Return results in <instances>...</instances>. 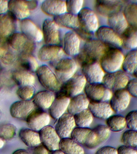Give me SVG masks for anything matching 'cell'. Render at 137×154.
Here are the masks:
<instances>
[{
  "mask_svg": "<svg viewBox=\"0 0 137 154\" xmlns=\"http://www.w3.org/2000/svg\"><path fill=\"white\" fill-rule=\"evenodd\" d=\"M109 48L98 39L89 40L84 44L81 52L77 55L78 61L81 66L90 61L99 63Z\"/></svg>",
  "mask_w": 137,
  "mask_h": 154,
  "instance_id": "cell-1",
  "label": "cell"
},
{
  "mask_svg": "<svg viewBox=\"0 0 137 154\" xmlns=\"http://www.w3.org/2000/svg\"><path fill=\"white\" fill-rule=\"evenodd\" d=\"M124 55L119 48L109 47L101 59L99 63L106 73L120 71Z\"/></svg>",
  "mask_w": 137,
  "mask_h": 154,
  "instance_id": "cell-2",
  "label": "cell"
},
{
  "mask_svg": "<svg viewBox=\"0 0 137 154\" xmlns=\"http://www.w3.org/2000/svg\"><path fill=\"white\" fill-rule=\"evenodd\" d=\"M36 72L38 81L47 90L53 92L60 90L62 85L61 82L48 66L42 65L38 67Z\"/></svg>",
  "mask_w": 137,
  "mask_h": 154,
  "instance_id": "cell-3",
  "label": "cell"
},
{
  "mask_svg": "<svg viewBox=\"0 0 137 154\" xmlns=\"http://www.w3.org/2000/svg\"><path fill=\"white\" fill-rule=\"evenodd\" d=\"M84 90L85 96L91 102H107L113 95L111 90L102 83L89 84Z\"/></svg>",
  "mask_w": 137,
  "mask_h": 154,
  "instance_id": "cell-4",
  "label": "cell"
},
{
  "mask_svg": "<svg viewBox=\"0 0 137 154\" xmlns=\"http://www.w3.org/2000/svg\"><path fill=\"white\" fill-rule=\"evenodd\" d=\"M7 42L14 50L20 51V57L31 55L34 49V42L28 39L22 33L13 34L7 38Z\"/></svg>",
  "mask_w": 137,
  "mask_h": 154,
  "instance_id": "cell-5",
  "label": "cell"
},
{
  "mask_svg": "<svg viewBox=\"0 0 137 154\" xmlns=\"http://www.w3.org/2000/svg\"><path fill=\"white\" fill-rule=\"evenodd\" d=\"M87 81L83 75H74L61 85L58 94L73 97L80 94L84 90Z\"/></svg>",
  "mask_w": 137,
  "mask_h": 154,
  "instance_id": "cell-6",
  "label": "cell"
},
{
  "mask_svg": "<svg viewBox=\"0 0 137 154\" xmlns=\"http://www.w3.org/2000/svg\"><path fill=\"white\" fill-rule=\"evenodd\" d=\"M79 26L78 28L86 33L91 35L99 28L98 18L90 8H83L78 15Z\"/></svg>",
  "mask_w": 137,
  "mask_h": 154,
  "instance_id": "cell-7",
  "label": "cell"
},
{
  "mask_svg": "<svg viewBox=\"0 0 137 154\" xmlns=\"http://www.w3.org/2000/svg\"><path fill=\"white\" fill-rule=\"evenodd\" d=\"M83 75L89 84L102 83L105 73L99 63L90 61L81 65Z\"/></svg>",
  "mask_w": 137,
  "mask_h": 154,
  "instance_id": "cell-8",
  "label": "cell"
},
{
  "mask_svg": "<svg viewBox=\"0 0 137 154\" xmlns=\"http://www.w3.org/2000/svg\"><path fill=\"white\" fill-rule=\"evenodd\" d=\"M129 80L127 74L120 70L114 73H106L102 83L110 90L115 91L126 88Z\"/></svg>",
  "mask_w": 137,
  "mask_h": 154,
  "instance_id": "cell-9",
  "label": "cell"
},
{
  "mask_svg": "<svg viewBox=\"0 0 137 154\" xmlns=\"http://www.w3.org/2000/svg\"><path fill=\"white\" fill-rule=\"evenodd\" d=\"M96 35L97 39L108 46L118 48L122 46L121 36L109 26L99 27Z\"/></svg>",
  "mask_w": 137,
  "mask_h": 154,
  "instance_id": "cell-10",
  "label": "cell"
},
{
  "mask_svg": "<svg viewBox=\"0 0 137 154\" xmlns=\"http://www.w3.org/2000/svg\"><path fill=\"white\" fill-rule=\"evenodd\" d=\"M41 143L49 151L59 150L60 138L55 128L48 125L39 131Z\"/></svg>",
  "mask_w": 137,
  "mask_h": 154,
  "instance_id": "cell-11",
  "label": "cell"
},
{
  "mask_svg": "<svg viewBox=\"0 0 137 154\" xmlns=\"http://www.w3.org/2000/svg\"><path fill=\"white\" fill-rule=\"evenodd\" d=\"M78 66L75 61L70 58L61 59L55 67L56 75L60 81H67L75 75Z\"/></svg>",
  "mask_w": 137,
  "mask_h": 154,
  "instance_id": "cell-12",
  "label": "cell"
},
{
  "mask_svg": "<svg viewBox=\"0 0 137 154\" xmlns=\"http://www.w3.org/2000/svg\"><path fill=\"white\" fill-rule=\"evenodd\" d=\"M131 97L126 88L114 91L109 103L113 112L118 114L126 110L130 103Z\"/></svg>",
  "mask_w": 137,
  "mask_h": 154,
  "instance_id": "cell-13",
  "label": "cell"
},
{
  "mask_svg": "<svg viewBox=\"0 0 137 154\" xmlns=\"http://www.w3.org/2000/svg\"><path fill=\"white\" fill-rule=\"evenodd\" d=\"M26 123L31 129L40 131L49 125L50 116L41 109L34 110L26 119Z\"/></svg>",
  "mask_w": 137,
  "mask_h": 154,
  "instance_id": "cell-14",
  "label": "cell"
},
{
  "mask_svg": "<svg viewBox=\"0 0 137 154\" xmlns=\"http://www.w3.org/2000/svg\"><path fill=\"white\" fill-rule=\"evenodd\" d=\"M55 129L60 138H68L76 126L73 116L65 113L57 119Z\"/></svg>",
  "mask_w": 137,
  "mask_h": 154,
  "instance_id": "cell-15",
  "label": "cell"
},
{
  "mask_svg": "<svg viewBox=\"0 0 137 154\" xmlns=\"http://www.w3.org/2000/svg\"><path fill=\"white\" fill-rule=\"evenodd\" d=\"M43 38L47 45H57L59 42V26L53 20L46 19L42 26Z\"/></svg>",
  "mask_w": 137,
  "mask_h": 154,
  "instance_id": "cell-16",
  "label": "cell"
},
{
  "mask_svg": "<svg viewBox=\"0 0 137 154\" xmlns=\"http://www.w3.org/2000/svg\"><path fill=\"white\" fill-rule=\"evenodd\" d=\"M35 105L32 101H17L11 106L10 112L12 117L16 119H26L34 110Z\"/></svg>",
  "mask_w": 137,
  "mask_h": 154,
  "instance_id": "cell-17",
  "label": "cell"
},
{
  "mask_svg": "<svg viewBox=\"0 0 137 154\" xmlns=\"http://www.w3.org/2000/svg\"><path fill=\"white\" fill-rule=\"evenodd\" d=\"M64 54L63 49L57 45H47L43 46L38 53V59L42 62L55 61L62 57Z\"/></svg>",
  "mask_w": 137,
  "mask_h": 154,
  "instance_id": "cell-18",
  "label": "cell"
},
{
  "mask_svg": "<svg viewBox=\"0 0 137 154\" xmlns=\"http://www.w3.org/2000/svg\"><path fill=\"white\" fill-rule=\"evenodd\" d=\"M20 28L22 33L34 43L41 42L43 38L42 31L29 19L22 20L20 23Z\"/></svg>",
  "mask_w": 137,
  "mask_h": 154,
  "instance_id": "cell-19",
  "label": "cell"
},
{
  "mask_svg": "<svg viewBox=\"0 0 137 154\" xmlns=\"http://www.w3.org/2000/svg\"><path fill=\"white\" fill-rule=\"evenodd\" d=\"M70 101V97L58 94L49 109L50 116L55 120L58 119L67 109Z\"/></svg>",
  "mask_w": 137,
  "mask_h": 154,
  "instance_id": "cell-20",
  "label": "cell"
},
{
  "mask_svg": "<svg viewBox=\"0 0 137 154\" xmlns=\"http://www.w3.org/2000/svg\"><path fill=\"white\" fill-rule=\"evenodd\" d=\"M80 40L75 32L69 31L65 34L63 38V51L67 55H77L80 52Z\"/></svg>",
  "mask_w": 137,
  "mask_h": 154,
  "instance_id": "cell-21",
  "label": "cell"
},
{
  "mask_svg": "<svg viewBox=\"0 0 137 154\" xmlns=\"http://www.w3.org/2000/svg\"><path fill=\"white\" fill-rule=\"evenodd\" d=\"M108 26L119 35L123 33L129 26L123 12L121 11L112 13L108 17Z\"/></svg>",
  "mask_w": 137,
  "mask_h": 154,
  "instance_id": "cell-22",
  "label": "cell"
},
{
  "mask_svg": "<svg viewBox=\"0 0 137 154\" xmlns=\"http://www.w3.org/2000/svg\"><path fill=\"white\" fill-rule=\"evenodd\" d=\"M8 10L15 19L23 20L30 15V10L25 1H9L8 2Z\"/></svg>",
  "mask_w": 137,
  "mask_h": 154,
  "instance_id": "cell-23",
  "label": "cell"
},
{
  "mask_svg": "<svg viewBox=\"0 0 137 154\" xmlns=\"http://www.w3.org/2000/svg\"><path fill=\"white\" fill-rule=\"evenodd\" d=\"M88 109L93 117L102 120H106L114 112L109 103L107 102L90 101Z\"/></svg>",
  "mask_w": 137,
  "mask_h": 154,
  "instance_id": "cell-24",
  "label": "cell"
},
{
  "mask_svg": "<svg viewBox=\"0 0 137 154\" xmlns=\"http://www.w3.org/2000/svg\"><path fill=\"white\" fill-rule=\"evenodd\" d=\"M123 2L121 1H96V11L101 15L108 17L115 12L121 11Z\"/></svg>",
  "mask_w": 137,
  "mask_h": 154,
  "instance_id": "cell-25",
  "label": "cell"
},
{
  "mask_svg": "<svg viewBox=\"0 0 137 154\" xmlns=\"http://www.w3.org/2000/svg\"><path fill=\"white\" fill-rule=\"evenodd\" d=\"M41 8L45 14L54 17L67 12L66 2L63 1H44L42 2Z\"/></svg>",
  "mask_w": 137,
  "mask_h": 154,
  "instance_id": "cell-26",
  "label": "cell"
},
{
  "mask_svg": "<svg viewBox=\"0 0 137 154\" xmlns=\"http://www.w3.org/2000/svg\"><path fill=\"white\" fill-rule=\"evenodd\" d=\"M15 19L10 13L0 14V37L7 39L14 33Z\"/></svg>",
  "mask_w": 137,
  "mask_h": 154,
  "instance_id": "cell-27",
  "label": "cell"
},
{
  "mask_svg": "<svg viewBox=\"0 0 137 154\" xmlns=\"http://www.w3.org/2000/svg\"><path fill=\"white\" fill-rule=\"evenodd\" d=\"M55 95L52 91L45 90L37 92L32 97L35 106L40 109H49L55 98Z\"/></svg>",
  "mask_w": 137,
  "mask_h": 154,
  "instance_id": "cell-28",
  "label": "cell"
},
{
  "mask_svg": "<svg viewBox=\"0 0 137 154\" xmlns=\"http://www.w3.org/2000/svg\"><path fill=\"white\" fill-rule=\"evenodd\" d=\"M90 103V101L86 96L80 94L70 99L67 111L69 114L74 115L88 109Z\"/></svg>",
  "mask_w": 137,
  "mask_h": 154,
  "instance_id": "cell-29",
  "label": "cell"
},
{
  "mask_svg": "<svg viewBox=\"0 0 137 154\" xmlns=\"http://www.w3.org/2000/svg\"><path fill=\"white\" fill-rule=\"evenodd\" d=\"M53 20L58 26L76 29L79 26L78 15L66 12L54 17Z\"/></svg>",
  "mask_w": 137,
  "mask_h": 154,
  "instance_id": "cell-30",
  "label": "cell"
},
{
  "mask_svg": "<svg viewBox=\"0 0 137 154\" xmlns=\"http://www.w3.org/2000/svg\"><path fill=\"white\" fill-rule=\"evenodd\" d=\"M22 141L27 146L35 147L41 144L39 133L30 128H23L19 132Z\"/></svg>",
  "mask_w": 137,
  "mask_h": 154,
  "instance_id": "cell-31",
  "label": "cell"
},
{
  "mask_svg": "<svg viewBox=\"0 0 137 154\" xmlns=\"http://www.w3.org/2000/svg\"><path fill=\"white\" fill-rule=\"evenodd\" d=\"M122 46L127 50L137 49V29L129 26L121 35Z\"/></svg>",
  "mask_w": 137,
  "mask_h": 154,
  "instance_id": "cell-32",
  "label": "cell"
},
{
  "mask_svg": "<svg viewBox=\"0 0 137 154\" xmlns=\"http://www.w3.org/2000/svg\"><path fill=\"white\" fill-rule=\"evenodd\" d=\"M106 124L111 132L120 133L127 128L125 116L121 114H112L106 120Z\"/></svg>",
  "mask_w": 137,
  "mask_h": 154,
  "instance_id": "cell-33",
  "label": "cell"
},
{
  "mask_svg": "<svg viewBox=\"0 0 137 154\" xmlns=\"http://www.w3.org/2000/svg\"><path fill=\"white\" fill-rule=\"evenodd\" d=\"M59 150L64 154H84V150L79 143L72 138H62L59 144Z\"/></svg>",
  "mask_w": 137,
  "mask_h": 154,
  "instance_id": "cell-34",
  "label": "cell"
},
{
  "mask_svg": "<svg viewBox=\"0 0 137 154\" xmlns=\"http://www.w3.org/2000/svg\"><path fill=\"white\" fill-rule=\"evenodd\" d=\"M12 77L16 84L20 86H32L35 81L33 75L30 72L23 69L14 71L12 73Z\"/></svg>",
  "mask_w": 137,
  "mask_h": 154,
  "instance_id": "cell-35",
  "label": "cell"
},
{
  "mask_svg": "<svg viewBox=\"0 0 137 154\" xmlns=\"http://www.w3.org/2000/svg\"><path fill=\"white\" fill-rule=\"evenodd\" d=\"M121 69L126 74H133L137 69V50L129 51L124 55Z\"/></svg>",
  "mask_w": 137,
  "mask_h": 154,
  "instance_id": "cell-36",
  "label": "cell"
},
{
  "mask_svg": "<svg viewBox=\"0 0 137 154\" xmlns=\"http://www.w3.org/2000/svg\"><path fill=\"white\" fill-rule=\"evenodd\" d=\"M92 129L88 128H75L71 134L72 139L85 146L91 138Z\"/></svg>",
  "mask_w": 137,
  "mask_h": 154,
  "instance_id": "cell-37",
  "label": "cell"
},
{
  "mask_svg": "<svg viewBox=\"0 0 137 154\" xmlns=\"http://www.w3.org/2000/svg\"><path fill=\"white\" fill-rule=\"evenodd\" d=\"M73 117L76 126L82 128H88L92 124L93 119L88 108L75 114Z\"/></svg>",
  "mask_w": 137,
  "mask_h": 154,
  "instance_id": "cell-38",
  "label": "cell"
},
{
  "mask_svg": "<svg viewBox=\"0 0 137 154\" xmlns=\"http://www.w3.org/2000/svg\"><path fill=\"white\" fill-rule=\"evenodd\" d=\"M124 15L129 26L137 29V4L132 2L127 5L124 8Z\"/></svg>",
  "mask_w": 137,
  "mask_h": 154,
  "instance_id": "cell-39",
  "label": "cell"
},
{
  "mask_svg": "<svg viewBox=\"0 0 137 154\" xmlns=\"http://www.w3.org/2000/svg\"><path fill=\"white\" fill-rule=\"evenodd\" d=\"M93 130L96 134L97 147L106 142L109 139L111 134V131L105 125H97Z\"/></svg>",
  "mask_w": 137,
  "mask_h": 154,
  "instance_id": "cell-40",
  "label": "cell"
},
{
  "mask_svg": "<svg viewBox=\"0 0 137 154\" xmlns=\"http://www.w3.org/2000/svg\"><path fill=\"white\" fill-rule=\"evenodd\" d=\"M121 142L123 144L137 149V131L127 129L121 135Z\"/></svg>",
  "mask_w": 137,
  "mask_h": 154,
  "instance_id": "cell-41",
  "label": "cell"
},
{
  "mask_svg": "<svg viewBox=\"0 0 137 154\" xmlns=\"http://www.w3.org/2000/svg\"><path fill=\"white\" fill-rule=\"evenodd\" d=\"M20 65L22 69L29 72H36L38 67L37 60L31 55L20 57Z\"/></svg>",
  "mask_w": 137,
  "mask_h": 154,
  "instance_id": "cell-42",
  "label": "cell"
},
{
  "mask_svg": "<svg viewBox=\"0 0 137 154\" xmlns=\"http://www.w3.org/2000/svg\"><path fill=\"white\" fill-rule=\"evenodd\" d=\"M17 128L12 124H5L0 125V137L3 140L13 139L16 134Z\"/></svg>",
  "mask_w": 137,
  "mask_h": 154,
  "instance_id": "cell-43",
  "label": "cell"
},
{
  "mask_svg": "<svg viewBox=\"0 0 137 154\" xmlns=\"http://www.w3.org/2000/svg\"><path fill=\"white\" fill-rule=\"evenodd\" d=\"M65 2L67 13L77 15L82 9L84 1L82 0H72L66 1Z\"/></svg>",
  "mask_w": 137,
  "mask_h": 154,
  "instance_id": "cell-44",
  "label": "cell"
},
{
  "mask_svg": "<svg viewBox=\"0 0 137 154\" xmlns=\"http://www.w3.org/2000/svg\"><path fill=\"white\" fill-rule=\"evenodd\" d=\"M35 90L32 86H20L17 91V94L23 100H30L34 96Z\"/></svg>",
  "mask_w": 137,
  "mask_h": 154,
  "instance_id": "cell-45",
  "label": "cell"
},
{
  "mask_svg": "<svg viewBox=\"0 0 137 154\" xmlns=\"http://www.w3.org/2000/svg\"><path fill=\"white\" fill-rule=\"evenodd\" d=\"M127 128L137 131V109L130 111L126 116Z\"/></svg>",
  "mask_w": 137,
  "mask_h": 154,
  "instance_id": "cell-46",
  "label": "cell"
},
{
  "mask_svg": "<svg viewBox=\"0 0 137 154\" xmlns=\"http://www.w3.org/2000/svg\"><path fill=\"white\" fill-rule=\"evenodd\" d=\"M18 58V55L14 52L7 51L1 59L4 64L11 65L14 63Z\"/></svg>",
  "mask_w": 137,
  "mask_h": 154,
  "instance_id": "cell-47",
  "label": "cell"
},
{
  "mask_svg": "<svg viewBox=\"0 0 137 154\" xmlns=\"http://www.w3.org/2000/svg\"><path fill=\"white\" fill-rule=\"evenodd\" d=\"M131 97L137 98V79H129L126 88Z\"/></svg>",
  "mask_w": 137,
  "mask_h": 154,
  "instance_id": "cell-48",
  "label": "cell"
},
{
  "mask_svg": "<svg viewBox=\"0 0 137 154\" xmlns=\"http://www.w3.org/2000/svg\"><path fill=\"white\" fill-rule=\"evenodd\" d=\"M95 154H117V149L110 146H105L98 149Z\"/></svg>",
  "mask_w": 137,
  "mask_h": 154,
  "instance_id": "cell-49",
  "label": "cell"
},
{
  "mask_svg": "<svg viewBox=\"0 0 137 154\" xmlns=\"http://www.w3.org/2000/svg\"><path fill=\"white\" fill-rule=\"evenodd\" d=\"M117 154H137V150L134 148L123 144L117 149Z\"/></svg>",
  "mask_w": 137,
  "mask_h": 154,
  "instance_id": "cell-50",
  "label": "cell"
},
{
  "mask_svg": "<svg viewBox=\"0 0 137 154\" xmlns=\"http://www.w3.org/2000/svg\"><path fill=\"white\" fill-rule=\"evenodd\" d=\"M48 150L43 145H38L35 147L34 154H48Z\"/></svg>",
  "mask_w": 137,
  "mask_h": 154,
  "instance_id": "cell-51",
  "label": "cell"
},
{
  "mask_svg": "<svg viewBox=\"0 0 137 154\" xmlns=\"http://www.w3.org/2000/svg\"><path fill=\"white\" fill-rule=\"evenodd\" d=\"M6 41L4 40H0V58H2L6 52L7 51Z\"/></svg>",
  "mask_w": 137,
  "mask_h": 154,
  "instance_id": "cell-52",
  "label": "cell"
},
{
  "mask_svg": "<svg viewBox=\"0 0 137 154\" xmlns=\"http://www.w3.org/2000/svg\"><path fill=\"white\" fill-rule=\"evenodd\" d=\"M8 10V2L7 1H0V14H5Z\"/></svg>",
  "mask_w": 137,
  "mask_h": 154,
  "instance_id": "cell-53",
  "label": "cell"
},
{
  "mask_svg": "<svg viewBox=\"0 0 137 154\" xmlns=\"http://www.w3.org/2000/svg\"><path fill=\"white\" fill-rule=\"evenodd\" d=\"M26 4L30 11L33 10L36 8L37 5V1H25Z\"/></svg>",
  "mask_w": 137,
  "mask_h": 154,
  "instance_id": "cell-54",
  "label": "cell"
},
{
  "mask_svg": "<svg viewBox=\"0 0 137 154\" xmlns=\"http://www.w3.org/2000/svg\"><path fill=\"white\" fill-rule=\"evenodd\" d=\"M12 154H31L27 150L24 149H18L14 151Z\"/></svg>",
  "mask_w": 137,
  "mask_h": 154,
  "instance_id": "cell-55",
  "label": "cell"
},
{
  "mask_svg": "<svg viewBox=\"0 0 137 154\" xmlns=\"http://www.w3.org/2000/svg\"><path fill=\"white\" fill-rule=\"evenodd\" d=\"M5 142L4 140L0 137V149H2L4 145Z\"/></svg>",
  "mask_w": 137,
  "mask_h": 154,
  "instance_id": "cell-56",
  "label": "cell"
},
{
  "mask_svg": "<svg viewBox=\"0 0 137 154\" xmlns=\"http://www.w3.org/2000/svg\"><path fill=\"white\" fill-rule=\"evenodd\" d=\"M51 154H64L62 152L59 150H55V151H53Z\"/></svg>",
  "mask_w": 137,
  "mask_h": 154,
  "instance_id": "cell-57",
  "label": "cell"
},
{
  "mask_svg": "<svg viewBox=\"0 0 137 154\" xmlns=\"http://www.w3.org/2000/svg\"><path fill=\"white\" fill-rule=\"evenodd\" d=\"M133 75L134 76L135 78L137 79V69L136 70L135 72L134 73H133Z\"/></svg>",
  "mask_w": 137,
  "mask_h": 154,
  "instance_id": "cell-58",
  "label": "cell"
},
{
  "mask_svg": "<svg viewBox=\"0 0 137 154\" xmlns=\"http://www.w3.org/2000/svg\"><path fill=\"white\" fill-rule=\"evenodd\" d=\"M132 2H133V3L137 4V1H132Z\"/></svg>",
  "mask_w": 137,
  "mask_h": 154,
  "instance_id": "cell-59",
  "label": "cell"
},
{
  "mask_svg": "<svg viewBox=\"0 0 137 154\" xmlns=\"http://www.w3.org/2000/svg\"></svg>",
  "mask_w": 137,
  "mask_h": 154,
  "instance_id": "cell-60",
  "label": "cell"
}]
</instances>
